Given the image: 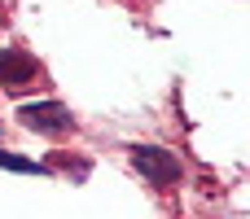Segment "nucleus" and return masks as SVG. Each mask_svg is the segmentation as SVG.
I'll return each mask as SVG.
<instances>
[{"label":"nucleus","mask_w":250,"mask_h":219,"mask_svg":"<svg viewBox=\"0 0 250 219\" xmlns=\"http://www.w3.org/2000/svg\"><path fill=\"white\" fill-rule=\"evenodd\" d=\"M40 79H44V70H40V61L31 53H22V48H4L0 53V88L4 92H26Z\"/></svg>","instance_id":"f257e3e1"},{"label":"nucleus","mask_w":250,"mask_h":219,"mask_svg":"<svg viewBox=\"0 0 250 219\" xmlns=\"http://www.w3.org/2000/svg\"><path fill=\"white\" fill-rule=\"evenodd\" d=\"M18 119H22V127H31V132H48V136H66L70 132V114H66V105H57V101H31V105H22L18 110Z\"/></svg>","instance_id":"f03ea898"},{"label":"nucleus","mask_w":250,"mask_h":219,"mask_svg":"<svg viewBox=\"0 0 250 219\" xmlns=\"http://www.w3.org/2000/svg\"><path fill=\"white\" fill-rule=\"evenodd\" d=\"M132 162H136V171L149 180V184H176L180 180V162L167 154V149H154V145H136L132 149Z\"/></svg>","instance_id":"7ed1b4c3"},{"label":"nucleus","mask_w":250,"mask_h":219,"mask_svg":"<svg viewBox=\"0 0 250 219\" xmlns=\"http://www.w3.org/2000/svg\"><path fill=\"white\" fill-rule=\"evenodd\" d=\"M0 167H9V171H40V162H26V158H13V154H4V149H0Z\"/></svg>","instance_id":"20e7f679"},{"label":"nucleus","mask_w":250,"mask_h":219,"mask_svg":"<svg viewBox=\"0 0 250 219\" xmlns=\"http://www.w3.org/2000/svg\"><path fill=\"white\" fill-rule=\"evenodd\" d=\"M0 26H4V9H0Z\"/></svg>","instance_id":"39448f33"}]
</instances>
